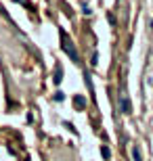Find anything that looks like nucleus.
<instances>
[{
    "instance_id": "obj_1",
    "label": "nucleus",
    "mask_w": 153,
    "mask_h": 161,
    "mask_svg": "<svg viewBox=\"0 0 153 161\" xmlns=\"http://www.w3.org/2000/svg\"><path fill=\"white\" fill-rule=\"evenodd\" d=\"M61 42H63V50L69 54V59L73 61V63H80V54H78V50H76V46H73V42L67 40V36H65V32H61Z\"/></svg>"
},
{
    "instance_id": "obj_2",
    "label": "nucleus",
    "mask_w": 153,
    "mask_h": 161,
    "mask_svg": "<svg viewBox=\"0 0 153 161\" xmlns=\"http://www.w3.org/2000/svg\"><path fill=\"white\" fill-rule=\"evenodd\" d=\"M120 111L124 115H130L132 113V105H130V98L128 96H120Z\"/></svg>"
},
{
    "instance_id": "obj_3",
    "label": "nucleus",
    "mask_w": 153,
    "mask_h": 161,
    "mask_svg": "<svg viewBox=\"0 0 153 161\" xmlns=\"http://www.w3.org/2000/svg\"><path fill=\"white\" fill-rule=\"evenodd\" d=\"M61 80H63V67H61V63H55V78H52V82L59 86Z\"/></svg>"
},
{
    "instance_id": "obj_4",
    "label": "nucleus",
    "mask_w": 153,
    "mask_h": 161,
    "mask_svg": "<svg viewBox=\"0 0 153 161\" xmlns=\"http://www.w3.org/2000/svg\"><path fill=\"white\" fill-rule=\"evenodd\" d=\"M73 105H76V109H84V107H86V98H84L82 94H78V96L73 98Z\"/></svg>"
},
{
    "instance_id": "obj_5",
    "label": "nucleus",
    "mask_w": 153,
    "mask_h": 161,
    "mask_svg": "<svg viewBox=\"0 0 153 161\" xmlns=\"http://www.w3.org/2000/svg\"><path fill=\"white\" fill-rule=\"evenodd\" d=\"M132 159L134 161H143V153H141L139 147H132Z\"/></svg>"
},
{
    "instance_id": "obj_6",
    "label": "nucleus",
    "mask_w": 153,
    "mask_h": 161,
    "mask_svg": "<svg viewBox=\"0 0 153 161\" xmlns=\"http://www.w3.org/2000/svg\"><path fill=\"white\" fill-rule=\"evenodd\" d=\"M101 155H103V159H109V157H111V151H109L107 144H103L101 147Z\"/></svg>"
},
{
    "instance_id": "obj_7",
    "label": "nucleus",
    "mask_w": 153,
    "mask_h": 161,
    "mask_svg": "<svg viewBox=\"0 0 153 161\" xmlns=\"http://www.w3.org/2000/svg\"><path fill=\"white\" fill-rule=\"evenodd\" d=\"M55 101H57V103H61V101H65V94H63L61 90H57V92H55Z\"/></svg>"
},
{
    "instance_id": "obj_8",
    "label": "nucleus",
    "mask_w": 153,
    "mask_h": 161,
    "mask_svg": "<svg viewBox=\"0 0 153 161\" xmlns=\"http://www.w3.org/2000/svg\"><path fill=\"white\" fill-rule=\"evenodd\" d=\"M82 13H84V15H90L92 11H90V6H88V4H82Z\"/></svg>"
},
{
    "instance_id": "obj_9",
    "label": "nucleus",
    "mask_w": 153,
    "mask_h": 161,
    "mask_svg": "<svg viewBox=\"0 0 153 161\" xmlns=\"http://www.w3.org/2000/svg\"><path fill=\"white\" fill-rule=\"evenodd\" d=\"M97 63H99V54L95 52V54H92V61H90V65H97Z\"/></svg>"
},
{
    "instance_id": "obj_10",
    "label": "nucleus",
    "mask_w": 153,
    "mask_h": 161,
    "mask_svg": "<svg viewBox=\"0 0 153 161\" xmlns=\"http://www.w3.org/2000/svg\"><path fill=\"white\" fill-rule=\"evenodd\" d=\"M15 2H23V0H15Z\"/></svg>"
}]
</instances>
